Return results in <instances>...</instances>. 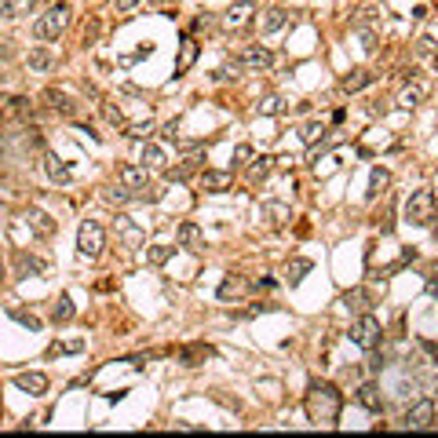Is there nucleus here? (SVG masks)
I'll return each instance as SVG.
<instances>
[{
  "label": "nucleus",
  "mask_w": 438,
  "mask_h": 438,
  "mask_svg": "<svg viewBox=\"0 0 438 438\" xmlns=\"http://www.w3.org/2000/svg\"><path fill=\"white\" fill-rule=\"evenodd\" d=\"M44 99H48V106L55 110V113H62V117H73V113H77L73 99H66L62 92H55V88H48V92H44Z\"/></svg>",
  "instance_id": "obj_26"
},
{
  "label": "nucleus",
  "mask_w": 438,
  "mask_h": 438,
  "mask_svg": "<svg viewBox=\"0 0 438 438\" xmlns=\"http://www.w3.org/2000/svg\"><path fill=\"white\" fill-rule=\"evenodd\" d=\"M351 340L362 347V351H377L380 347V340H383V329H380V321L372 318L369 311L365 314H358V321H354V329H351Z\"/></svg>",
  "instance_id": "obj_5"
},
{
  "label": "nucleus",
  "mask_w": 438,
  "mask_h": 438,
  "mask_svg": "<svg viewBox=\"0 0 438 438\" xmlns=\"http://www.w3.org/2000/svg\"><path fill=\"white\" fill-rule=\"evenodd\" d=\"M117 183L121 187H128L135 198H146V201H158L161 194L150 187V175H146V169H135V164H121L117 169Z\"/></svg>",
  "instance_id": "obj_4"
},
{
  "label": "nucleus",
  "mask_w": 438,
  "mask_h": 438,
  "mask_svg": "<svg viewBox=\"0 0 438 438\" xmlns=\"http://www.w3.org/2000/svg\"><path fill=\"white\" fill-rule=\"evenodd\" d=\"M241 66H245V70L263 73V70H270V66H274V51H270V48H263V44L245 48V51H241Z\"/></svg>",
  "instance_id": "obj_9"
},
{
  "label": "nucleus",
  "mask_w": 438,
  "mask_h": 438,
  "mask_svg": "<svg viewBox=\"0 0 438 438\" xmlns=\"http://www.w3.org/2000/svg\"><path fill=\"white\" fill-rule=\"evenodd\" d=\"M132 198H135V194H132L128 187H110L106 194H102V201H106V204H117V209H124V204L132 201Z\"/></svg>",
  "instance_id": "obj_35"
},
{
  "label": "nucleus",
  "mask_w": 438,
  "mask_h": 438,
  "mask_svg": "<svg viewBox=\"0 0 438 438\" xmlns=\"http://www.w3.org/2000/svg\"><path fill=\"white\" fill-rule=\"evenodd\" d=\"M431 238H435V245H438V223L431 227Z\"/></svg>",
  "instance_id": "obj_47"
},
{
  "label": "nucleus",
  "mask_w": 438,
  "mask_h": 438,
  "mask_svg": "<svg viewBox=\"0 0 438 438\" xmlns=\"http://www.w3.org/2000/svg\"><path fill=\"white\" fill-rule=\"evenodd\" d=\"M44 169H48V175H51V183H73V172H70V164H62L55 153H44Z\"/></svg>",
  "instance_id": "obj_19"
},
{
  "label": "nucleus",
  "mask_w": 438,
  "mask_h": 438,
  "mask_svg": "<svg viewBox=\"0 0 438 438\" xmlns=\"http://www.w3.org/2000/svg\"><path fill=\"white\" fill-rule=\"evenodd\" d=\"M423 351H428V354L435 358V362H438V347H435V343H428V340H423Z\"/></svg>",
  "instance_id": "obj_46"
},
{
  "label": "nucleus",
  "mask_w": 438,
  "mask_h": 438,
  "mask_svg": "<svg viewBox=\"0 0 438 438\" xmlns=\"http://www.w3.org/2000/svg\"><path fill=\"white\" fill-rule=\"evenodd\" d=\"M354 402L365 409V413H383V394L377 383H362V388L354 391Z\"/></svg>",
  "instance_id": "obj_14"
},
{
  "label": "nucleus",
  "mask_w": 438,
  "mask_h": 438,
  "mask_svg": "<svg viewBox=\"0 0 438 438\" xmlns=\"http://www.w3.org/2000/svg\"><path fill=\"white\" fill-rule=\"evenodd\" d=\"M102 113H106L110 124H124V113H121L117 106H110V102H102Z\"/></svg>",
  "instance_id": "obj_41"
},
{
  "label": "nucleus",
  "mask_w": 438,
  "mask_h": 438,
  "mask_svg": "<svg viewBox=\"0 0 438 438\" xmlns=\"http://www.w3.org/2000/svg\"><path fill=\"white\" fill-rule=\"evenodd\" d=\"M132 8H139V0H117V11H121V15H128Z\"/></svg>",
  "instance_id": "obj_43"
},
{
  "label": "nucleus",
  "mask_w": 438,
  "mask_h": 438,
  "mask_svg": "<svg viewBox=\"0 0 438 438\" xmlns=\"http://www.w3.org/2000/svg\"><path fill=\"white\" fill-rule=\"evenodd\" d=\"M198 55H201V44L194 41V37H183V44H179V59H175V77L190 73V66L198 62Z\"/></svg>",
  "instance_id": "obj_12"
},
{
  "label": "nucleus",
  "mask_w": 438,
  "mask_h": 438,
  "mask_svg": "<svg viewBox=\"0 0 438 438\" xmlns=\"http://www.w3.org/2000/svg\"><path fill=\"white\" fill-rule=\"evenodd\" d=\"M37 0H0V15L4 19H22V15H30Z\"/></svg>",
  "instance_id": "obj_28"
},
{
  "label": "nucleus",
  "mask_w": 438,
  "mask_h": 438,
  "mask_svg": "<svg viewBox=\"0 0 438 438\" xmlns=\"http://www.w3.org/2000/svg\"><path fill=\"white\" fill-rule=\"evenodd\" d=\"M428 292L438 296V270H431V274H428Z\"/></svg>",
  "instance_id": "obj_44"
},
{
  "label": "nucleus",
  "mask_w": 438,
  "mask_h": 438,
  "mask_svg": "<svg viewBox=\"0 0 438 438\" xmlns=\"http://www.w3.org/2000/svg\"><path fill=\"white\" fill-rule=\"evenodd\" d=\"M198 187L209 190V194H223V190L234 187V172H216V169H204L198 175Z\"/></svg>",
  "instance_id": "obj_10"
},
{
  "label": "nucleus",
  "mask_w": 438,
  "mask_h": 438,
  "mask_svg": "<svg viewBox=\"0 0 438 438\" xmlns=\"http://www.w3.org/2000/svg\"><path fill=\"white\" fill-rule=\"evenodd\" d=\"M435 417H438V402L435 398H420L417 406L406 409V428L409 431H428L435 423Z\"/></svg>",
  "instance_id": "obj_7"
},
{
  "label": "nucleus",
  "mask_w": 438,
  "mask_h": 438,
  "mask_svg": "<svg viewBox=\"0 0 438 438\" xmlns=\"http://www.w3.org/2000/svg\"><path fill=\"white\" fill-rule=\"evenodd\" d=\"M377 81V73L372 70H365V66H358V70H351V73H343V81H340V88L347 95H354V92H365V88Z\"/></svg>",
  "instance_id": "obj_13"
},
{
  "label": "nucleus",
  "mask_w": 438,
  "mask_h": 438,
  "mask_svg": "<svg viewBox=\"0 0 438 438\" xmlns=\"http://www.w3.org/2000/svg\"><path fill=\"white\" fill-rule=\"evenodd\" d=\"M388 187H391V172H388V169H372L365 198H369V201H377V198H383V194H388Z\"/></svg>",
  "instance_id": "obj_21"
},
{
  "label": "nucleus",
  "mask_w": 438,
  "mask_h": 438,
  "mask_svg": "<svg viewBox=\"0 0 438 438\" xmlns=\"http://www.w3.org/2000/svg\"><path fill=\"white\" fill-rule=\"evenodd\" d=\"M245 292H249V281H245L241 274H227L216 296H219V300H241Z\"/></svg>",
  "instance_id": "obj_17"
},
{
  "label": "nucleus",
  "mask_w": 438,
  "mask_h": 438,
  "mask_svg": "<svg viewBox=\"0 0 438 438\" xmlns=\"http://www.w3.org/2000/svg\"><path fill=\"white\" fill-rule=\"evenodd\" d=\"M256 289H267L270 292V289H274V278H260V281H256Z\"/></svg>",
  "instance_id": "obj_45"
},
{
  "label": "nucleus",
  "mask_w": 438,
  "mask_h": 438,
  "mask_svg": "<svg viewBox=\"0 0 438 438\" xmlns=\"http://www.w3.org/2000/svg\"><path fill=\"white\" fill-rule=\"evenodd\" d=\"M8 318H15L19 325L33 329V332H41V318H37L33 311H22V307H8Z\"/></svg>",
  "instance_id": "obj_33"
},
{
  "label": "nucleus",
  "mask_w": 438,
  "mask_h": 438,
  "mask_svg": "<svg viewBox=\"0 0 438 438\" xmlns=\"http://www.w3.org/2000/svg\"><path fill=\"white\" fill-rule=\"evenodd\" d=\"M73 314H77L73 311V300L62 292L59 300H55V307H51V321H55V325H66V321H73Z\"/></svg>",
  "instance_id": "obj_29"
},
{
  "label": "nucleus",
  "mask_w": 438,
  "mask_h": 438,
  "mask_svg": "<svg viewBox=\"0 0 438 438\" xmlns=\"http://www.w3.org/2000/svg\"><path fill=\"white\" fill-rule=\"evenodd\" d=\"M117 238H121V245H124V249H139L146 234H143V230H139V227H135L128 216H117Z\"/></svg>",
  "instance_id": "obj_15"
},
{
  "label": "nucleus",
  "mask_w": 438,
  "mask_h": 438,
  "mask_svg": "<svg viewBox=\"0 0 438 438\" xmlns=\"http://www.w3.org/2000/svg\"><path fill=\"white\" fill-rule=\"evenodd\" d=\"M252 15H256V4L252 0H238V4H230L227 8V30H234V33H241V30H249L252 26Z\"/></svg>",
  "instance_id": "obj_8"
},
{
  "label": "nucleus",
  "mask_w": 438,
  "mask_h": 438,
  "mask_svg": "<svg viewBox=\"0 0 438 438\" xmlns=\"http://www.w3.org/2000/svg\"><path fill=\"white\" fill-rule=\"evenodd\" d=\"M0 281H4V270H0Z\"/></svg>",
  "instance_id": "obj_48"
},
{
  "label": "nucleus",
  "mask_w": 438,
  "mask_h": 438,
  "mask_svg": "<svg viewBox=\"0 0 438 438\" xmlns=\"http://www.w3.org/2000/svg\"><path fill=\"white\" fill-rule=\"evenodd\" d=\"M102 245H106V234H102V227L92 223V219H84L81 230H77V252L84 256V260H95L102 252Z\"/></svg>",
  "instance_id": "obj_6"
},
{
  "label": "nucleus",
  "mask_w": 438,
  "mask_h": 438,
  "mask_svg": "<svg viewBox=\"0 0 438 438\" xmlns=\"http://www.w3.org/2000/svg\"><path fill=\"white\" fill-rule=\"evenodd\" d=\"M139 161H143L146 169H158V172L169 169V153H164L158 143H146V146H143V153H139Z\"/></svg>",
  "instance_id": "obj_22"
},
{
  "label": "nucleus",
  "mask_w": 438,
  "mask_h": 438,
  "mask_svg": "<svg viewBox=\"0 0 438 438\" xmlns=\"http://www.w3.org/2000/svg\"><path fill=\"white\" fill-rule=\"evenodd\" d=\"M204 358H212V347H204V343H190L179 351V365H187V369H198V362H204Z\"/></svg>",
  "instance_id": "obj_20"
},
{
  "label": "nucleus",
  "mask_w": 438,
  "mask_h": 438,
  "mask_svg": "<svg viewBox=\"0 0 438 438\" xmlns=\"http://www.w3.org/2000/svg\"><path fill=\"white\" fill-rule=\"evenodd\" d=\"M84 351V340H66V343H51L48 347V358H62V354H81Z\"/></svg>",
  "instance_id": "obj_34"
},
{
  "label": "nucleus",
  "mask_w": 438,
  "mask_h": 438,
  "mask_svg": "<svg viewBox=\"0 0 438 438\" xmlns=\"http://www.w3.org/2000/svg\"><path fill=\"white\" fill-rule=\"evenodd\" d=\"M263 219H267L270 227H285L289 219H292V209H289L285 201H267L263 204Z\"/></svg>",
  "instance_id": "obj_18"
},
{
  "label": "nucleus",
  "mask_w": 438,
  "mask_h": 438,
  "mask_svg": "<svg viewBox=\"0 0 438 438\" xmlns=\"http://www.w3.org/2000/svg\"><path fill=\"white\" fill-rule=\"evenodd\" d=\"M26 223L33 227V234H37V238H44V241H48V238H55V223H51L44 212L30 209V212H26Z\"/></svg>",
  "instance_id": "obj_23"
},
{
  "label": "nucleus",
  "mask_w": 438,
  "mask_h": 438,
  "mask_svg": "<svg viewBox=\"0 0 438 438\" xmlns=\"http://www.w3.org/2000/svg\"><path fill=\"white\" fill-rule=\"evenodd\" d=\"M270 161H274V158H256V164H252V172H249V183H252V187H260V183H263V179L270 175Z\"/></svg>",
  "instance_id": "obj_37"
},
{
  "label": "nucleus",
  "mask_w": 438,
  "mask_h": 438,
  "mask_svg": "<svg viewBox=\"0 0 438 438\" xmlns=\"http://www.w3.org/2000/svg\"><path fill=\"white\" fill-rule=\"evenodd\" d=\"M249 161H252V146H249V143H241V146L234 150V169H245Z\"/></svg>",
  "instance_id": "obj_38"
},
{
  "label": "nucleus",
  "mask_w": 438,
  "mask_h": 438,
  "mask_svg": "<svg viewBox=\"0 0 438 438\" xmlns=\"http://www.w3.org/2000/svg\"><path fill=\"white\" fill-rule=\"evenodd\" d=\"M321 135H325V124H307V132H303V143H311V146H314Z\"/></svg>",
  "instance_id": "obj_40"
},
{
  "label": "nucleus",
  "mask_w": 438,
  "mask_h": 438,
  "mask_svg": "<svg viewBox=\"0 0 438 438\" xmlns=\"http://www.w3.org/2000/svg\"><path fill=\"white\" fill-rule=\"evenodd\" d=\"M172 256H175L172 245H150V249H146V263H150V267H164Z\"/></svg>",
  "instance_id": "obj_31"
},
{
  "label": "nucleus",
  "mask_w": 438,
  "mask_h": 438,
  "mask_svg": "<svg viewBox=\"0 0 438 438\" xmlns=\"http://www.w3.org/2000/svg\"><path fill=\"white\" fill-rule=\"evenodd\" d=\"M175 238H179V245H183V249H190V252H204V234H201V227L198 223H179L175 227Z\"/></svg>",
  "instance_id": "obj_11"
},
{
  "label": "nucleus",
  "mask_w": 438,
  "mask_h": 438,
  "mask_svg": "<svg viewBox=\"0 0 438 438\" xmlns=\"http://www.w3.org/2000/svg\"><path fill=\"white\" fill-rule=\"evenodd\" d=\"M423 99V84H413V88H402V95H398V110H417Z\"/></svg>",
  "instance_id": "obj_32"
},
{
  "label": "nucleus",
  "mask_w": 438,
  "mask_h": 438,
  "mask_svg": "<svg viewBox=\"0 0 438 438\" xmlns=\"http://www.w3.org/2000/svg\"><path fill=\"white\" fill-rule=\"evenodd\" d=\"M70 22H73V8L70 4H51L44 15L33 22V37L37 41H59V37L70 30Z\"/></svg>",
  "instance_id": "obj_2"
},
{
  "label": "nucleus",
  "mask_w": 438,
  "mask_h": 438,
  "mask_svg": "<svg viewBox=\"0 0 438 438\" xmlns=\"http://www.w3.org/2000/svg\"><path fill=\"white\" fill-rule=\"evenodd\" d=\"M15 388L26 394H44L48 391V377L44 372H15Z\"/></svg>",
  "instance_id": "obj_16"
},
{
  "label": "nucleus",
  "mask_w": 438,
  "mask_h": 438,
  "mask_svg": "<svg viewBox=\"0 0 438 438\" xmlns=\"http://www.w3.org/2000/svg\"><path fill=\"white\" fill-rule=\"evenodd\" d=\"M314 270V263L311 260H303V256H296V260H289V267H285V281L289 285H300V281L307 278Z\"/></svg>",
  "instance_id": "obj_25"
},
{
  "label": "nucleus",
  "mask_w": 438,
  "mask_h": 438,
  "mask_svg": "<svg viewBox=\"0 0 438 438\" xmlns=\"http://www.w3.org/2000/svg\"><path fill=\"white\" fill-rule=\"evenodd\" d=\"M340 409H343V394L332 388V383L325 380H314L311 388H307L303 394V413L311 423H318V428H332V423L340 420Z\"/></svg>",
  "instance_id": "obj_1"
},
{
  "label": "nucleus",
  "mask_w": 438,
  "mask_h": 438,
  "mask_svg": "<svg viewBox=\"0 0 438 438\" xmlns=\"http://www.w3.org/2000/svg\"><path fill=\"white\" fill-rule=\"evenodd\" d=\"M285 22H289V11H285V8H270L267 15L260 19V30L270 37V33H278V30H281V26H285Z\"/></svg>",
  "instance_id": "obj_27"
},
{
  "label": "nucleus",
  "mask_w": 438,
  "mask_h": 438,
  "mask_svg": "<svg viewBox=\"0 0 438 438\" xmlns=\"http://www.w3.org/2000/svg\"><path fill=\"white\" fill-rule=\"evenodd\" d=\"M289 106H285V99L281 95H267L263 102H260V113H267V117H281Z\"/></svg>",
  "instance_id": "obj_36"
},
{
  "label": "nucleus",
  "mask_w": 438,
  "mask_h": 438,
  "mask_svg": "<svg viewBox=\"0 0 438 438\" xmlns=\"http://www.w3.org/2000/svg\"><path fill=\"white\" fill-rule=\"evenodd\" d=\"M435 194L428 187H420V190H413L409 194V201H406V223H413V227H428L431 219H435Z\"/></svg>",
  "instance_id": "obj_3"
},
{
  "label": "nucleus",
  "mask_w": 438,
  "mask_h": 438,
  "mask_svg": "<svg viewBox=\"0 0 438 438\" xmlns=\"http://www.w3.org/2000/svg\"><path fill=\"white\" fill-rule=\"evenodd\" d=\"M431 51H435V41H431V37H420V41H417V55H431Z\"/></svg>",
  "instance_id": "obj_42"
},
{
  "label": "nucleus",
  "mask_w": 438,
  "mask_h": 438,
  "mask_svg": "<svg viewBox=\"0 0 438 438\" xmlns=\"http://www.w3.org/2000/svg\"><path fill=\"white\" fill-rule=\"evenodd\" d=\"M51 66H55V55H51L48 48H33V51H30V70H37V73H48Z\"/></svg>",
  "instance_id": "obj_30"
},
{
  "label": "nucleus",
  "mask_w": 438,
  "mask_h": 438,
  "mask_svg": "<svg viewBox=\"0 0 438 438\" xmlns=\"http://www.w3.org/2000/svg\"><path fill=\"white\" fill-rule=\"evenodd\" d=\"M128 135H132V139H150V135H153V121L132 124V128H128Z\"/></svg>",
  "instance_id": "obj_39"
},
{
  "label": "nucleus",
  "mask_w": 438,
  "mask_h": 438,
  "mask_svg": "<svg viewBox=\"0 0 438 438\" xmlns=\"http://www.w3.org/2000/svg\"><path fill=\"white\" fill-rule=\"evenodd\" d=\"M347 311H354V314H365L369 307H372V296L365 289H351V292H343V300H340Z\"/></svg>",
  "instance_id": "obj_24"
}]
</instances>
